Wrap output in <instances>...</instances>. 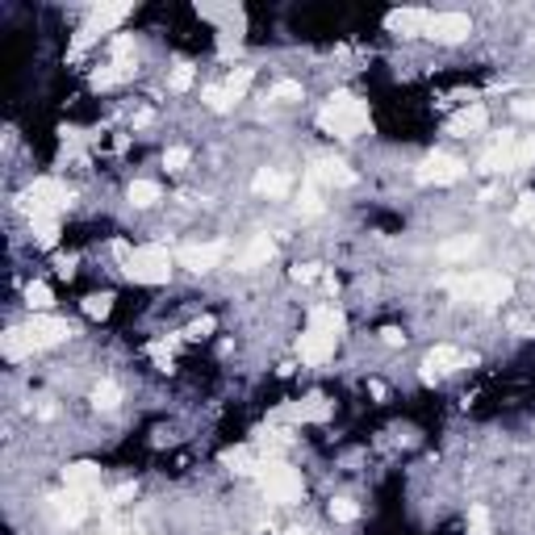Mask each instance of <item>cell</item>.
Segmentation results:
<instances>
[{
    "mask_svg": "<svg viewBox=\"0 0 535 535\" xmlns=\"http://www.w3.org/2000/svg\"><path fill=\"white\" fill-rule=\"evenodd\" d=\"M259 443H264V448H289L293 431H285V426H268V431H259Z\"/></svg>",
    "mask_w": 535,
    "mask_h": 535,
    "instance_id": "34",
    "label": "cell"
},
{
    "mask_svg": "<svg viewBox=\"0 0 535 535\" xmlns=\"http://www.w3.org/2000/svg\"><path fill=\"white\" fill-rule=\"evenodd\" d=\"M63 481H67V489H80V494H88V498H101V469L97 464H72L67 473H63Z\"/></svg>",
    "mask_w": 535,
    "mask_h": 535,
    "instance_id": "18",
    "label": "cell"
},
{
    "mask_svg": "<svg viewBox=\"0 0 535 535\" xmlns=\"http://www.w3.org/2000/svg\"><path fill=\"white\" fill-rule=\"evenodd\" d=\"M318 126L327 134H335V138H355V134L368 130V105L347 97V92H339V97H330L327 105L318 110Z\"/></svg>",
    "mask_w": 535,
    "mask_h": 535,
    "instance_id": "2",
    "label": "cell"
},
{
    "mask_svg": "<svg viewBox=\"0 0 535 535\" xmlns=\"http://www.w3.org/2000/svg\"><path fill=\"white\" fill-rule=\"evenodd\" d=\"M34 239L42 247H55L59 243V222L55 218H34Z\"/></svg>",
    "mask_w": 535,
    "mask_h": 535,
    "instance_id": "32",
    "label": "cell"
},
{
    "mask_svg": "<svg viewBox=\"0 0 535 535\" xmlns=\"http://www.w3.org/2000/svg\"><path fill=\"white\" fill-rule=\"evenodd\" d=\"M456 368H464V352H456V347H435V352L423 360V381L426 385H435V377H443V373H456Z\"/></svg>",
    "mask_w": 535,
    "mask_h": 535,
    "instance_id": "15",
    "label": "cell"
},
{
    "mask_svg": "<svg viewBox=\"0 0 535 535\" xmlns=\"http://www.w3.org/2000/svg\"><path fill=\"white\" fill-rule=\"evenodd\" d=\"M30 352H42V347H55V343H67L72 339V322L67 318H50V314H38L22 327Z\"/></svg>",
    "mask_w": 535,
    "mask_h": 535,
    "instance_id": "7",
    "label": "cell"
},
{
    "mask_svg": "<svg viewBox=\"0 0 535 535\" xmlns=\"http://www.w3.org/2000/svg\"><path fill=\"white\" fill-rule=\"evenodd\" d=\"M259 489H264L268 502L293 506V502H302V473L289 469L285 460H264V469H259Z\"/></svg>",
    "mask_w": 535,
    "mask_h": 535,
    "instance_id": "3",
    "label": "cell"
},
{
    "mask_svg": "<svg viewBox=\"0 0 535 535\" xmlns=\"http://www.w3.org/2000/svg\"><path fill=\"white\" fill-rule=\"evenodd\" d=\"M168 272H171V256H168V247H159V243L138 247V251L126 259V276L138 280V285H163Z\"/></svg>",
    "mask_w": 535,
    "mask_h": 535,
    "instance_id": "5",
    "label": "cell"
},
{
    "mask_svg": "<svg viewBox=\"0 0 535 535\" xmlns=\"http://www.w3.org/2000/svg\"><path fill=\"white\" fill-rule=\"evenodd\" d=\"M151 355H155V364L163 368V373L171 368V347H168V343H155V347H151Z\"/></svg>",
    "mask_w": 535,
    "mask_h": 535,
    "instance_id": "44",
    "label": "cell"
},
{
    "mask_svg": "<svg viewBox=\"0 0 535 535\" xmlns=\"http://www.w3.org/2000/svg\"><path fill=\"white\" fill-rule=\"evenodd\" d=\"M469 523H473V535H494V531H489V514H486V506H473V511H469Z\"/></svg>",
    "mask_w": 535,
    "mask_h": 535,
    "instance_id": "41",
    "label": "cell"
},
{
    "mask_svg": "<svg viewBox=\"0 0 535 535\" xmlns=\"http://www.w3.org/2000/svg\"><path fill=\"white\" fill-rule=\"evenodd\" d=\"M184 163H189V146H168L163 151V168L168 171H180Z\"/></svg>",
    "mask_w": 535,
    "mask_h": 535,
    "instance_id": "38",
    "label": "cell"
},
{
    "mask_svg": "<svg viewBox=\"0 0 535 535\" xmlns=\"http://www.w3.org/2000/svg\"><path fill=\"white\" fill-rule=\"evenodd\" d=\"M327 414H330V401L322 398V393H310V398L297 401V406H285L276 418H289V423H322Z\"/></svg>",
    "mask_w": 535,
    "mask_h": 535,
    "instance_id": "17",
    "label": "cell"
},
{
    "mask_svg": "<svg viewBox=\"0 0 535 535\" xmlns=\"http://www.w3.org/2000/svg\"><path fill=\"white\" fill-rule=\"evenodd\" d=\"M189 84H193V67H189V63H176V67H171V92H184Z\"/></svg>",
    "mask_w": 535,
    "mask_h": 535,
    "instance_id": "39",
    "label": "cell"
},
{
    "mask_svg": "<svg viewBox=\"0 0 535 535\" xmlns=\"http://www.w3.org/2000/svg\"><path fill=\"white\" fill-rule=\"evenodd\" d=\"M322 206H327V201H322V184L305 180L302 184V197H297V214H302V218H318V214H322Z\"/></svg>",
    "mask_w": 535,
    "mask_h": 535,
    "instance_id": "24",
    "label": "cell"
},
{
    "mask_svg": "<svg viewBox=\"0 0 535 535\" xmlns=\"http://www.w3.org/2000/svg\"><path fill=\"white\" fill-rule=\"evenodd\" d=\"M226 88H231V97L239 101L251 88V67H239V72H231V80H226Z\"/></svg>",
    "mask_w": 535,
    "mask_h": 535,
    "instance_id": "36",
    "label": "cell"
},
{
    "mask_svg": "<svg viewBox=\"0 0 535 535\" xmlns=\"http://www.w3.org/2000/svg\"><path fill=\"white\" fill-rule=\"evenodd\" d=\"M477 247H481V243H477L473 234H460V239H448V243L439 247V259H448V264H456V259H469V256H473Z\"/></svg>",
    "mask_w": 535,
    "mask_h": 535,
    "instance_id": "25",
    "label": "cell"
},
{
    "mask_svg": "<svg viewBox=\"0 0 535 535\" xmlns=\"http://www.w3.org/2000/svg\"><path fill=\"white\" fill-rule=\"evenodd\" d=\"M206 105H209V110H214V113H226V110H231V105H234L231 88H226V84H214V88H206Z\"/></svg>",
    "mask_w": 535,
    "mask_h": 535,
    "instance_id": "31",
    "label": "cell"
},
{
    "mask_svg": "<svg viewBox=\"0 0 535 535\" xmlns=\"http://www.w3.org/2000/svg\"><path fill=\"white\" fill-rule=\"evenodd\" d=\"M126 197H130L134 206H155V201H159L163 193H159V184H155V180H134V184H130V193H126Z\"/></svg>",
    "mask_w": 535,
    "mask_h": 535,
    "instance_id": "29",
    "label": "cell"
},
{
    "mask_svg": "<svg viewBox=\"0 0 535 535\" xmlns=\"http://www.w3.org/2000/svg\"><path fill=\"white\" fill-rule=\"evenodd\" d=\"M0 347H4V355H9V360H25V355H34V352H30V343H25V335H22V327L4 330Z\"/></svg>",
    "mask_w": 535,
    "mask_h": 535,
    "instance_id": "26",
    "label": "cell"
},
{
    "mask_svg": "<svg viewBox=\"0 0 535 535\" xmlns=\"http://www.w3.org/2000/svg\"><path fill=\"white\" fill-rule=\"evenodd\" d=\"M122 401V390H118V381H101L97 390H92V406L97 410H113Z\"/></svg>",
    "mask_w": 535,
    "mask_h": 535,
    "instance_id": "28",
    "label": "cell"
},
{
    "mask_svg": "<svg viewBox=\"0 0 535 535\" xmlns=\"http://www.w3.org/2000/svg\"><path fill=\"white\" fill-rule=\"evenodd\" d=\"M381 339L390 343V347H398V343H406V335H401L398 327H390V330H381Z\"/></svg>",
    "mask_w": 535,
    "mask_h": 535,
    "instance_id": "47",
    "label": "cell"
},
{
    "mask_svg": "<svg viewBox=\"0 0 535 535\" xmlns=\"http://www.w3.org/2000/svg\"><path fill=\"white\" fill-rule=\"evenodd\" d=\"M514 113L527 118V122H535V97H519V101H514Z\"/></svg>",
    "mask_w": 535,
    "mask_h": 535,
    "instance_id": "45",
    "label": "cell"
},
{
    "mask_svg": "<svg viewBox=\"0 0 535 535\" xmlns=\"http://www.w3.org/2000/svg\"><path fill=\"white\" fill-rule=\"evenodd\" d=\"M251 189H256L259 197H285L293 189V180H289V171H280V168H259Z\"/></svg>",
    "mask_w": 535,
    "mask_h": 535,
    "instance_id": "21",
    "label": "cell"
},
{
    "mask_svg": "<svg viewBox=\"0 0 535 535\" xmlns=\"http://www.w3.org/2000/svg\"><path fill=\"white\" fill-rule=\"evenodd\" d=\"M276 256V243L268 239V234H256L251 243L243 247V256H239V268H259V264H268V259Z\"/></svg>",
    "mask_w": 535,
    "mask_h": 535,
    "instance_id": "23",
    "label": "cell"
},
{
    "mask_svg": "<svg viewBox=\"0 0 535 535\" xmlns=\"http://www.w3.org/2000/svg\"><path fill=\"white\" fill-rule=\"evenodd\" d=\"M222 464H226L231 473H239V477H259V469H264V456H259L256 448H231L226 456H222Z\"/></svg>",
    "mask_w": 535,
    "mask_h": 535,
    "instance_id": "19",
    "label": "cell"
},
{
    "mask_svg": "<svg viewBox=\"0 0 535 535\" xmlns=\"http://www.w3.org/2000/svg\"><path fill=\"white\" fill-rule=\"evenodd\" d=\"M385 25H390L398 38H418V34H426V30H431V13H423V9H398V13H390V17H385Z\"/></svg>",
    "mask_w": 535,
    "mask_h": 535,
    "instance_id": "16",
    "label": "cell"
},
{
    "mask_svg": "<svg viewBox=\"0 0 535 535\" xmlns=\"http://www.w3.org/2000/svg\"><path fill=\"white\" fill-rule=\"evenodd\" d=\"M92 502L97 498H88V494H80V489H63V494H50L47 498V511L59 527H80L84 523V514L92 511Z\"/></svg>",
    "mask_w": 535,
    "mask_h": 535,
    "instance_id": "8",
    "label": "cell"
},
{
    "mask_svg": "<svg viewBox=\"0 0 535 535\" xmlns=\"http://www.w3.org/2000/svg\"><path fill=\"white\" fill-rule=\"evenodd\" d=\"M464 176V159H456V155H431V159H423V168H418V180L423 184H456Z\"/></svg>",
    "mask_w": 535,
    "mask_h": 535,
    "instance_id": "11",
    "label": "cell"
},
{
    "mask_svg": "<svg viewBox=\"0 0 535 535\" xmlns=\"http://www.w3.org/2000/svg\"><path fill=\"white\" fill-rule=\"evenodd\" d=\"M527 163H535V138H519V146H514V171Z\"/></svg>",
    "mask_w": 535,
    "mask_h": 535,
    "instance_id": "37",
    "label": "cell"
},
{
    "mask_svg": "<svg viewBox=\"0 0 535 535\" xmlns=\"http://www.w3.org/2000/svg\"><path fill=\"white\" fill-rule=\"evenodd\" d=\"M55 272H59V276H72V272H75V259H72V256H59V259H55Z\"/></svg>",
    "mask_w": 535,
    "mask_h": 535,
    "instance_id": "46",
    "label": "cell"
},
{
    "mask_svg": "<svg viewBox=\"0 0 535 535\" xmlns=\"http://www.w3.org/2000/svg\"><path fill=\"white\" fill-rule=\"evenodd\" d=\"M272 101H302V84H297V80H280V84L272 88Z\"/></svg>",
    "mask_w": 535,
    "mask_h": 535,
    "instance_id": "40",
    "label": "cell"
},
{
    "mask_svg": "<svg viewBox=\"0 0 535 535\" xmlns=\"http://www.w3.org/2000/svg\"><path fill=\"white\" fill-rule=\"evenodd\" d=\"M222 256H226V243H193V247H184L180 256V264L189 268V272H209V268H218L222 264Z\"/></svg>",
    "mask_w": 535,
    "mask_h": 535,
    "instance_id": "13",
    "label": "cell"
},
{
    "mask_svg": "<svg viewBox=\"0 0 535 535\" xmlns=\"http://www.w3.org/2000/svg\"><path fill=\"white\" fill-rule=\"evenodd\" d=\"M335 339L339 335H327V330H305L302 339H297V355H302V364H327L330 355H335Z\"/></svg>",
    "mask_w": 535,
    "mask_h": 535,
    "instance_id": "12",
    "label": "cell"
},
{
    "mask_svg": "<svg viewBox=\"0 0 535 535\" xmlns=\"http://www.w3.org/2000/svg\"><path fill=\"white\" fill-rule=\"evenodd\" d=\"M25 305H30V310H38V314H47L50 305H55V293H50L42 280H34V285L25 289Z\"/></svg>",
    "mask_w": 535,
    "mask_h": 535,
    "instance_id": "27",
    "label": "cell"
},
{
    "mask_svg": "<svg viewBox=\"0 0 535 535\" xmlns=\"http://www.w3.org/2000/svg\"><path fill=\"white\" fill-rule=\"evenodd\" d=\"M514 146H519V138H514V134H502L498 143H494L486 155H481V163H477V168L489 171V176H498V171H514Z\"/></svg>",
    "mask_w": 535,
    "mask_h": 535,
    "instance_id": "14",
    "label": "cell"
},
{
    "mask_svg": "<svg viewBox=\"0 0 535 535\" xmlns=\"http://www.w3.org/2000/svg\"><path fill=\"white\" fill-rule=\"evenodd\" d=\"M355 514H360V506H355L352 498H335V502H330V519H335V523H352Z\"/></svg>",
    "mask_w": 535,
    "mask_h": 535,
    "instance_id": "35",
    "label": "cell"
},
{
    "mask_svg": "<svg viewBox=\"0 0 535 535\" xmlns=\"http://www.w3.org/2000/svg\"><path fill=\"white\" fill-rule=\"evenodd\" d=\"M514 226H527V231H535V197L531 193H523L519 197V206H514Z\"/></svg>",
    "mask_w": 535,
    "mask_h": 535,
    "instance_id": "30",
    "label": "cell"
},
{
    "mask_svg": "<svg viewBox=\"0 0 535 535\" xmlns=\"http://www.w3.org/2000/svg\"><path fill=\"white\" fill-rule=\"evenodd\" d=\"M305 180L322 184V189H352L355 184V171L343 163V159H314L305 168Z\"/></svg>",
    "mask_w": 535,
    "mask_h": 535,
    "instance_id": "9",
    "label": "cell"
},
{
    "mask_svg": "<svg viewBox=\"0 0 535 535\" xmlns=\"http://www.w3.org/2000/svg\"><path fill=\"white\" fill-rule=\"evenodd\" d=\"M473 34V22H469V13H431V30L426 38H435V42H464V38Z\"/></svg>",
    "mask_w": 535,
    "mask_h": 535,
    "instance_id": "10",
    "label": "cell"
},
{
    "mask_svg": "<svg viewBox=\"0 0 535 535\" xmlns=\"http://www.w3.org/2000/svg\"><path fill=\"white\" fill-rule=\"evenodd\" d=\"M318 276H322L318 264H297L293 268V280H297V285H310V280H318Z\"/></svg>",
    "mask_w": 535,
    "mask_h": 535,
    "instance_id": "43",
    "label": "cell"
},
{
    "mask_svg": "<svg viewBox=\"0 0 535 535\" xmlns=\"http://www.w3.org/2000/svg\"><path fill=\"white\" fill-rule=\"evenodd\" d=\"M486 122H489L486 105H469V110H460V113H456V118L448 122V134H456V138H469V134L486 130Z\"/></svg>",
    "mask_w": 535,
    "mask_h": 535,
    "instance_id": "20",
    "label": "cell"
},
{
    "mask_svg": "<svg viewBox=\"0 0 535 535\" xmlns=\"http://www.w3.org/2000/svg\"><path fill=\"white\" fill-rule=\"evenodd\" d=\"M218 327V322H214V318H197V322H189V330H184V339H201V335H209V330Z\"/></svg>",
    "mask_w": 535,
    "mask_h": 535,
    "instance_id": "42",
    "label": "cell"
},
{
    "mask_svg": "<svg viewBox=\"0 0 535 535\" xmlns=\"http://www.w3.org/2000/svg\"><path fill=\"white\" fill-rule=\"evenodd\" d=\"M126 17H130V4H97V9L88 13V22L80 25V34H75L72 59H75V55H80V50H84L97 34H105V30H113V25H122Z\"/></svg>",
    "mask_w": 535,
    "mask_h": 535,
    "instance_id": "6",
    "label": "cell"
},
{
    "mask_svg": "<svg viewBox=\"0 0 535 535\" xmlns=\"http://www.w3.org/2000/svg\"><path fill=\"white\" fill-rule=\"evenodd\" d=\"M110 310H113V293H92V297H84L88 318H110Z\"/></svg>",
    "mask_w": 535,
    "mask_h": 535,
    "instance_id": "33",
    "label": "cell"
},
{
    "mask_svg": "<svg viewBox=\"0 0 535 535\" xmlns=\"http://www.w3.org/2000/svg\"><path fill=\"white\" fill-rule=\"evenodd\" d=\"M310 327L327 330V335H343V327H347V322H343L339 305H314V310H310Z\"/></svg>",
    "mask_w": 535,
    "mask_h": 535,
    "instance_id": "22",
    "label": "cell"
},
{
    "mask_svg": "<svg viewBox=\"0 0 535 535\" xmlns=\"http://www.w3.org/2000/svg\"><path fill=\"white\" fill-rule=\"evenodd\" d=\"M443 293L456 297V302L498 305L514 293V285H511V276H502V272H460V276L443 280Z\"/></svg>",
    "mask_w": 535,
    "mask_h": 535,
    "instance_id": "1",
    "label": "cell"
},
{
    "mask_svg": "<svg viewBox=\"0 0 535 535\" xmlns=\"http://www.w3.org/2000/svg\"><path fill=\"white\" fill-rule=\"evenodd\" d=\"M72 206V193H67V184L59 180H34L30 189L22 193V209L30 214V218H55V214H63V209Z\"/></svg>",
    "mask_w": 535,
    "mask_h": 535,
    "instance_id": "4",
    "label": "cell"
}]
</instances>
